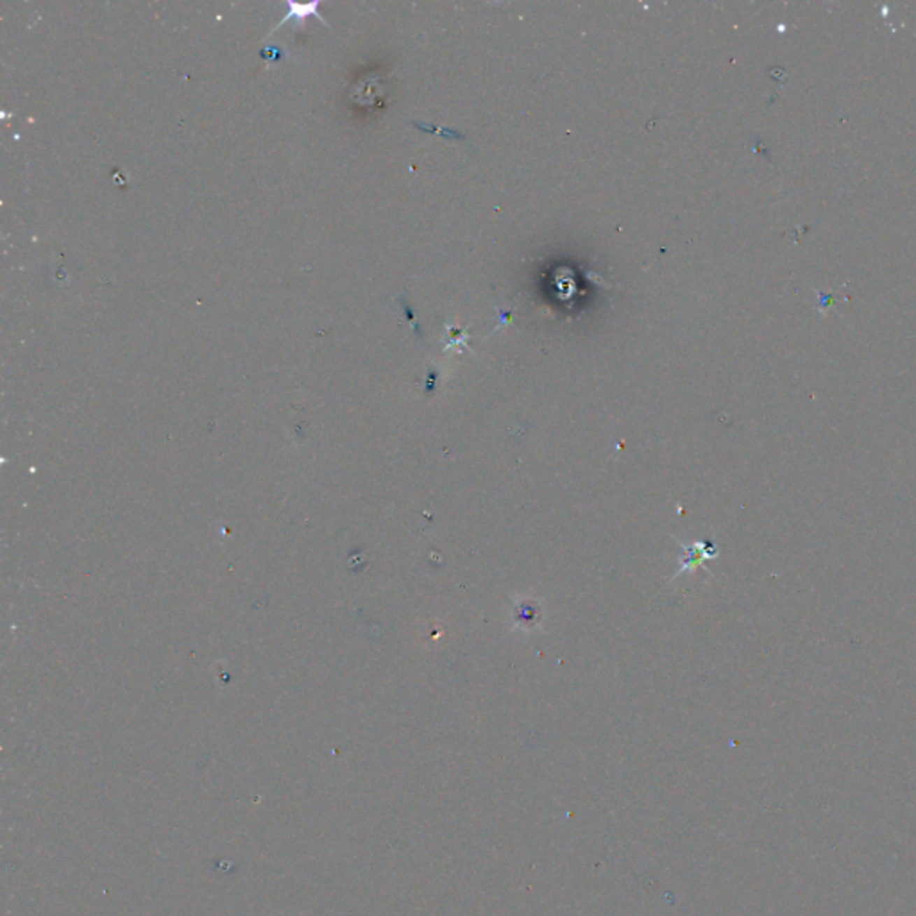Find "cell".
Instances as JSON below:
<instances>
[{
    "instance_id": "7a4b0ae2",
    "label": "cell",
    "mask_w": 916,
    "mask_h": 916,
    "mask_svg": "<svg viewBox=\"0 0 916 916\" xmlns=\"http://www.w3.org/2000/svg\"><path fill=\"white\" fill-rule=\"evenodd\" d=\"M417 126L422 127L424 131H431V133L442 134V136H446V138H453V140H462L464 138V134L455 133V131L446 129V127H428V126H422V124H417Z\"/></svg>"
},
{
    "instance_id": "6da1fadb",
    "label": "cell",
    "mask_w": 916,
    "mask_h": 916,
    "mask_svg": "<svg viewBox=\"0 0 916 916\" xmlns=\"http://www.w3.org/2000/svg\"><path fill=\"white\" fill-rule=\"evenodd\" d=\"M287 8H288V13L283 17V20L276 25V29L281 27V25H283L287 20H290V18H296L297 22H303L306 17H312L313 13L317 15L319 2H312V4H287ZM317 17H320V15H317ZM276 29H274V31H276Z\"/></svg>"
}]
</instances>
